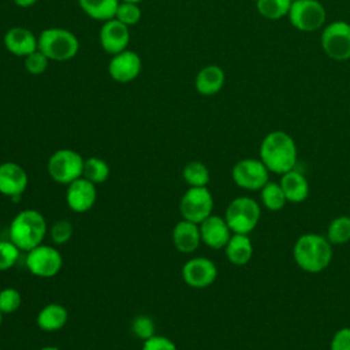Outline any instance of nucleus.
Returning a JSON list of instances; mask_svg holds the SVG:
<instances>
[{"instance_id":"nucleus-22","label":"nucleus","mask_w":350,"mask_h":350,"mask_svg":"<svg viewBox=\"0 0 350 350\" xmlns=\"http://www.w3.org/2000/svg\"><path fill=\"white\" fill-rule=\"evenodd\" d=\"M226 257L234 265H245L253 257V243L246 234H232L226 247Z\"/></svg>"},{"instance_id":"nucleus-20","label":"nucleus","mask_w":350,"mask_h":350,"mask_svg":"<svg viewBox=\"0 0 350 350\" xmlns=\"http://www.w3.org/2000/svg\"><path fill=\"white\" fill-rule=\"evenodd\" d=\"M279 185L286 196L287 202L301 204L309 196V182L306 176L295 168L280 175Z\"/></svg>"},{"instance_id":"nucleus-11","label":"nucleus","mask_w":350,"mask_h":350,"mask_svg":"<svg viewBox=\"0 0 350 350\" xmlns=\"http://www.w3.org/2000/svg\"><path fill=\"white\" fill-rule=\"evenodd\" d=\"M26 267L34 276L52 278L60 272L63 257L56 247L41 243L27 252Z\"/></svg>"},{"instance_id":"nucleus-1","label":"nucleus","mask_w":350,"mask_h":350,"mask_svg":"<svg viewBox=\"0 0 350 350\" xmlns=\"http://www.w3.org/2000/svg\"><path fill=\"white\" fill-rule=\"evenodd\" d=\"M258 159L269 172L283 175L295 168L298 160L297 144L286 131H271L260 144Z\"/></svg>"},{"instance_id":"nucleus-28","label":"nucleus","mask_w":350,"mask_h":350,"mask_svg":"<svg viewBox=\"0 0 350 350\" xmlns=\"http://www.w3.org/2000/svg\"><path fill=\"white\" fill-rule=\"evenodd\" d=\"M82 176L94 185L104 183L109 176V165L100 157H88L83 161Z\"/></svg>"},{"instance_id":"nucleus-17","label":"nucleus","mask_w":350,"mask_h":350,"mask_svg":"<svg viewBox=\"0 0 350 350\" xmlns=\"http://www.w3.org/2000/svg\"><path fill=\"white\" fill-rule=\"evenodd\" d=\"M130 41L129 26L123 25L118 19L112 18L103 23L100 29V44L101 48L112 56L127 49Z\"/></svg>"},{"instance_id":"nucleus-4","label":"nucleus","mask_w":350,"mask_h":350,"mask_svg":"<svg viewBox=\"0 0 350 350\" xmlns=\"http://www.w3.org/2000/svg\"><path fill=\"white\" fill-rule=\"evenodd\" d=\"M38 49L49 59L64 62L72 59L79 51V41L74 33L62 27H49L38 36Z\"/></svg>"},{"instance_id":"nucleus-36","label":"nucleus","mask_w":350,"mask_h":350,"mask_svg":"<svg viewBox=\"0 0 350 350\" xmlns=\"http://www.w3.org/2000/svg\"><path fill=\"white\" fill-rule=\"evenodd\" d=\"M141 350H178V349L171 339L163 335H154L144 340Z\"/></svg>"},{"instance_id":"nucleus-13","label":"nucleus","mask_w":350,"mask_h":350,"mask_svg":"<svg viewBox=\"0 0 350 350\" xmlns=\"http://www.w3.org/2000/svg\"><path fill=\"white\" fill-rule=\"evenodd\" d=\"M96 198H97L96 185L85 179L83 176L67 185L66 202H67V206L77 213H83L92 209L96 202Z\"/></svg>"},{"instance_id":"nucleus-6","label":"nucleus","mask_w":350,"mask_h":350,"mask_svg":"<svg viewBox=\"0 0 350 350\" xmlns=\"http://www.w3.org/2000/svg\"><path fill=\"white\" fill-rule=\"evenodd\" d=\"M82 156L72 149H59L52 153L48 160L49 176L60 185H70L75 179L82 176L83 172Z\"/></svg>"},{"instance_id":"nucleus-19","label":"nucleus","mask_w":350,"mask_h":350,"mask_svg":"<svg viewBox=\"0 0 350 350\" xmlns=\"http://www.w3.org/2000/svg\"><path fill=\"white\" fill-rule=\"evenodd\" d=\"M172 242L178 252L193 253L198 249L201 243L200 226L197 223L182 219L178 221L172 230Z\"/></svg>"},{"instance_id":"nucleus-34","label":"nucleus","mask_w":350,"mask_h":350,"mask_svg":"<svg viewBox=\"0 0 350 350\" xmlns=\"http://www.w3.org/2000/svg\"><path fill=\"white\" fill-rule=\"evenodd\" d=\"M72 232H74L72 224L66 219L55 221L49 228L51 239L56 245H63V243L68 242L72 237Z\"/></svg>"},{"instance_id":"nucleus-16","label":"nucleus","mask_w":350,"mask_h":350,"mask_svg":"<svg viewBox=\"0 0 350 350\" xmlns=\"http://www.w3.org/2000/svg\"><path fill=\"white\" fill-rule=\"evenodd\" d=\"M201 242L213 250L224 249L232 232L224 217L217 215H211L200 224Z\"/></svg>"},{"instance_id":"nucleus-41","label":"nucleus","mask_w":350,"mask_h":350,"mask_svg":"<svg viewBox=\"0 0 350 350\" xmlns=\"http://www.w3.org/2000/svg\"><path fill=\"white\" fill-rule=\"evenodd\" d=\"M3 316H4V314H3L1 310H0V324H1V321H3Z\"/></svg>"},{"instance_id":"nucleus-8","label":"nucleus","mask_w":350,"mask_h":350,"mask_svg":"<svg viewBox=\"0 0 350 350\" xmlns=\"http://www.w3.org/2000/svg\"><path fill=\"white\" fill-rule=\"evenodd\" d=\"M269 171L260 159L246 157L237 161L231 170L234 183L245 190L260 191L269 182Z\"/></svg>"},{"instance_id":"nucleus-32","label":"nucleus","mask_w":350,"mask_h":350,"mask_svg":"<svg viewBox=\"0 0 350 350\" xmlns=\"http://www.w3.org/2000/svg\"><path fill=\"white\" fill-rule=\"evenodd\" d=\"M21 249L11 241H0V271H7L15 265Z\"/></svg>"},{"instance_id":"nucleus-38","label":"nucleus","mask_w":350,"mask_h":350,"mask_svg":"<svg viewBox=\"0 0 350 350\" xmlns=\"http://www.w3.org/2000/svg\"><path fill=\"white\" fill-rule=\"evenodd\" d=\"M14 3H15L16 5H19V7L26 8V7H30V5L36 4L37 0H14Z\"/></svg>"},{"instance_id":"nucleus-5","label":"nucleus","mask_w":350,"mask_h":350,"mask_svg":"<svg viewBox=\"0 0 350 350\" xmlns=\"http://www.w3.org/2000/svg\"><path fill=\"white\" fill-rule=\"evenodd\" d=\"M223 217L232 234L249 235L261 219V206L254 198L239 196L230 201Z\"/></svg>"},{"instance_id":"nucleus-23","label":"nucleus","mask_w":350,"mask_h":350,"mask_svg":"<svg viewBox=\"0 0 350 350\" xmlns=\"http://www.w3.org/2000/svg\"><path fill=\"white\" fill-rule=\"evenodd\" d=\"M68 320L67 309L60 304H48L37 314L36 323L40 329L52 332L63 328Z\"/></svg>"},{"instance_id":"nucleus-33","label":"nucleus","mask_w":350,"mask_h":350,"mask_svg":"<svg viewBox=\"0 0 350 350\" xmlns=\"http://www.w3.org/2000/svg\"><path fill=\"white\" fill-rule=\"evenodd\" d=\"M131 332L142 339V340H146L152 336L156 335V325H154V321L149 317V316H137L133 323H131Z\"/></svg>"},{"instance_id":"nucleus-9","label":"nucleus","mask_w":350,"mask_h":350,"mask_svg":"<svg viewBox=\"0 0 350 350\" xmlns=\"http://www.w3.org/2000/svg\"><path fill=\"white\" fill-rule=\"evenodd\" d=\"M179 211L185 220L200 224L213 211V197L206 186L204 187H189L180 201Z\"/></svg>"},{"instance_id":"nucleus-14","label":"nucleus","mask_w":350,"mask_h":350,"mask_svg":"<svg viewBox=\"0 0 350 350\" xmlns=\"http://www.w3.org/2000/svg\"><path fill=\"white\" fill-rule=\"evenodd\" d=\"M29 183L27 172L14 161L0 164V193L10 198H19Z\"/></svg>"},{"instance_id":"nucleus-7","label":"nucleus","mask_w":350,"mask_h":350,"mask_svg":"<svg viewBox=\"0 0 350 350\" xmlns=\"http://www.w3.org/2000/svg\"><path fill=\"white\" fill-rule=\"evenodd\" d=\"M287 16L295 29L309 33L325 23L327 12L319 0H293Z\"/></svg>"},{"instance_id":"nucleus-2","label":"nucleus","mask_w":350,"mask_h":350,"mask_svg":"<svg viewBox=\"0 0 350 350\" xmlns=\"http://www.w3.org/2000/svg\"><path fill=\"white\" fill-rule=\"evenodd\" d=\"M334 250L325 235L306 232L297 238L293 246V258L295 264L308 273H320L328 268L332 261Z\"/></svg>"},{"instance_id":"nucleus-25","label":"nucleus","mask_w":350,"mask_h":350,"mask_svg":"<svg viewBox=\"0 0 350 350\" xmlns=\"http://www.w3.org/2000/svg\"><path fill=\"white\" fill-rule=\"evenodd\" d=\"M260 201L261 204L272 212H278L284 208L287 204L286 196L279 185V182H267L265 186L260 190Z\"/></svg>"},{"instance_id":"nucleus-12","label":"nucleus","mask_w":350,"mask_h":350,"mask_svg":"<svg viewBox=\"0 0 350 350\" xmlns=\"http://www.w3.org/2000/svg\"><path fill=\"white\" fill-rule=\"evenodd\" d=\"M182 278L193 288H205L216 280L217 267L206 257H193L183 264Z\"/></svg>"},{"instance_id":"nucleus-39","label":"nucleus","mask_w":350,"mask_h":350,"mask_svg":"<svg viewBox=\"0 0 350 350\" xmlns=\"http://www.w3.org/2000/svg\"><path fill=\"white\" fill-rule=\"evenodd\" d=\"M40 350H60V349L56 347V346H44V347H41Z\"/></svg>"},{"instance_id":"nucleus-35","label":"nucleus","mask_w":350,"mask_h":350,"mask_svg":"<svg viewBox=\"0 0 350 350\" xmlns=\"http://www.w3.org/2000/svg\"><path fill=\"white\" fill-rule=\"evenodd\" d=\"M48 64H49V59L40 49L31 52L25 57V68L31 75L42 74L48 68Z\"/></svg>"},{"instance_id":"nucleus-30","label":"nucleus","mask_w":350,"mask_h":350,"mask_svg":"<svg viewBox=\"0 0 350 350\" xmlns=\"http://www.w3.org/2000/svg\"><path fill=\"white\" fill-rule=\"evenodd\" d=\"M115 19L122 22L126 26H133L139 22L141 19V10L138 4L135 3H126V1H119V5L116 8Z\"/></svg>"},{"instance_id":"nucleus-29","label":"nucleus","mask_w":350,"mask_h":350,"mask_svg":"<svg viewBox=\"0 0 350 350\" xmlns=\"http://www.w3.org/2000/svg\"><path fill=\"white\" fill-rule=\"evenodd\" d=\"M293 0H257L256 7L261 16L275 21L288 15Z\"/></svg>"},{"instance_id":"nucleus-15","label":"nucleus","mask_w":350,"mask_h":350,"mask_svg":"<svg viewBox=\"0 0 350 350\" xmlns=\"http://www.w3.org/2000/svg\"><path fill=\"white\" fill-rule=\"evenodd\" d=\"M141 57L129 49H124L112 56L108 64L109 77L120 83L134 81L141 72Z\"/></svg>"},{"instance_id":"nucleus-37","label":"nucleus","mask_w":350,"mask_h":350,"mask_svg":"<svg viewBox=\"0 0 350 350\" xmlns=\"http://www.w3.org/2000/svg\"><path fill=\"white\" fill-rule=\"evenodd\" d=\"M329 350H350V327H342L331 338Z\"/></svg>"},{"instance_id":"nucleus-27","label":"nucleus","mask_w":350,"mask_h":350,"mask_svg":"<svg viewBox=\"0 0 350 350\" xmlns=\"http://www.w3.org/2000/svg\"><path fill=\"white\" fill-rule=\"evenodd\" d=\"M182 176L189 187L208 186L211 179L208 167L201 161H189L182 170Z\"/></svg>"},{"instance_id":"nucleus-31","label":"nucleus","mask_w":350,"mask_h":350,"mask_svg":"<svg viewBox=\"0 0 350 350\" xmlns=\"http://www.w3.org/2000/svg\"><path fill=\"white\" fill-rule=\"evenodd\" d=\"M22 304L21 293L14 287H5L0 291V310L3 314H11L19 309Z\"/></svg>"},{"instance_id":"nucleus-3","label":"nucleus","mask_w":350,"mask_h":350,"mask_svg":"<svg viewBox=\"0 0 350 350\" xmlns=\"http://www.w3.org/2000/svg\"><path fill=\"white\" fill-rule=\"evenodd\" d=\"M48 231L45 217L36 209H23L12 219L8 230L10 241L21 252H29L41 245Z\"/></svg>"},{"instance_id":"nucleus-40","label":"nucleus","mask_w":350,"mask_h":350,"mask_svg":"<svg viewBox=\"0 0 350 350\" xmlns=\"http://www.w3.org/2000/svg\"><path fill=\"white\" fill-rule=\"evenodd\" d=\"M119 1H126V3H135V4H138V3H141L142 0H119Z\"/></svg>"},{"instance_id":"nucleus-26","label":"nucleus","mask_w":350,"mask_h":350,"mask_svg":"<svg viewBox=\"0 0 350 350\" xmlns=\"http://www.w3.org/2000/svg\"><path fill=\"white\" fill-rule=\"evenodd\" d=\"M327 239L331 245H345L350 241V216L340 215L334 217L327 227Z\"/></svg>"},{"instance_id":"nucleus-18","label":"nucleus","mask_w":350,"mask_h":350,"mask_svg":"<svg viewBox=\"0 0 350 350\" xmlns=\"http://www.w3.org/2000/svg\"><path fill=\"white\" fill-rule=\"evenodd\" d=\"M4 45L7 51L15 56L26 57L38 49V38L31 30L26 27H11L4 36Z\"/></svg>"},{"instance_id":"nucleus-21","label":"nucleus","mask_w":350,"mask_h":350,"mask_svg":"<svg viewBox=\"0 0 350 350\" xmlns=\"http://www.w3.org/2000/svg\"><path fill=\"white\" fill-rule=\"evenodd\" d=\"M224 79V71L216 64H209L198 71L196 77V89L202 96H212L221 90Z\"/></svg>"},{"instance_id":"nucleus-10","label":"nucleus","mask_w":350,"mask_h":350,"mask_svg":"<svg viewBox=\"0 0 350 350\" xmlns=\"http://www.w3.org/2000/svg\"><path fill=\"white\" fill-rule=\"evenodd\" d=\"M321 46L325 55L334 60L350 59V23L334 21L321 33Z\"/></svg>"},{"instance_id":"nucleus-24","label":"nucleus","mask_w":350,"mask_h":350,"mask_svg":"<svg viewBox=\"0 0 350 350\" xmlns=\"http://www.w3.org/2000/svg\"><path fill=\"white\" fill-rule=\"evenodd\" d=\"M82 11L96 19V21H108L115 18L119 0H78Z\"/></svg>"}]
</instances>
